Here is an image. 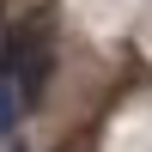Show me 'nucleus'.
<instances>
[{"label":"nucleus","mask_w":152,"mask_h":152,"mask_svg":"<svg viewBox=\"0 0 152 152\" xmlns=\"http://www.w3.org/2000/svg\"><path fill=\"white\" fill-rule=\"evenodd\" d=\"M55 73V49H49V31L43 24H18V31L0 43V79L18 91V104H37Z\"/></svg>","instance_id":"nucleus-1"},{"label":"nucleus","mask_w":152,"mask_h":152,"mask_svg":"<svg viewBox=\"0 0 152 152\" xmlns=\"http://www.w3.org/2000/svg\"><path fill=\"white\" fill-rule=\"evenodd\" d=\"M12 116H18V91H12L6 79H0V134L12 128Z\"/></svg>","instance_id":"nucleus-2"}]
</instances>
